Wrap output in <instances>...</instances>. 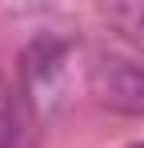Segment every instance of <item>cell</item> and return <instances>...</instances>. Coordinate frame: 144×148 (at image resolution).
I'll list each match as a JSON object with an SVG mask.
<instances>
[{
	"label": "cell",
	"instance_id": "cell-1",
	"mask_svg": "<svg viewBox=\"0 0 144 148\" xmlns=\"http://www.w3.org/2000/svg\"><path fill=\"white\" fill-rule=\"evenodd\" d=\"M72 40L56 36V32H40L28 48L20 52V64H16V80H20L24 96L32 104L36 120L40 116H56L64 112L72 100V76H76V64H72Z\"/></svg>",
	"mask_w": 144,
	"mask_h": 148
},
{
	"label": "cell",
	"instance_id": "cell-2",
	"mask_svg": "<svg viewBox=\"0 0 144 148\" xmlns=\"http://www.w3.org/2000/svg\"><path fill=\"white\" fill-rule=\"evenodd\" d=\"M88 88L92 96L120 116H144V60L124 52H92L88 60Z\"/></svg>",
	"mask_w": 144,
	"mask_h": 148
},
{
	"label": "cell",
	"instance_id": "cell-3",
	"mask_svg": "<svg viewBox=\"0 0 144 148\" xmlns=\"http://www.w3.org/2000/svg\"><path fill=\"white\" fill-rule=\"evenodd\" d=\"M32 136H36V112L20 80L0 68V148H32Z\"/></svg>",
	"mask_w": 144,
	"mask_h": 148
},
{
	"label": "cell",
	"instance_id": "cell-4",
	"mask_svg": "<svg viewBox=\"0 0 144 148\" xmlns=\"http://www.w3.org/2000/svg\"><path fill=\"white\" fill-rule=\"evenodd\" d=\"M104 24L116 32L120 40L144 48V0H124V4H104L100 8Z\"/></svg>",
	"mask_w": 144,
	"mask_h": 148
},
{
	"label": "cell",
	"instance_id": "cell-5",
	"mask_svg": "<svg viewBox=\"0 0 144 148\" xmlns=\"http://www.w3.org/2000/svg\"><path fill=\"white\" fill-rule=\"evenodd\" d=\"M132 148H144V144H132Z\"/></svg>",
	"mask_w": 144,
	"mask_h": 148
}]
</instances>
